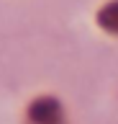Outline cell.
<instances>
[{
  "label": "cell",
  "mask_w": 118,
  "mask_h": 124,
  "mask_svg": "<svg viewBox=\"0 0 118 124\" xmlns=\"http://www.w3.org/2000/svg\"><path fill=\"white\" fill-rule=\"evenodd\" d=\"M31 122L36 124H56L59 122V106L51 98H41L31 106Z\"/></svg>",
  "instance_id": "1"
},
{
  "label": "cell",
  "mask_w": 118,
  "mask_h": 124,
  "mask_svg": "<svg viewBox=\"0 0 118 124\" xmlns=\"http://www.w3.org/2000/svg\"><path fill=\"white\" fill-rule=\"evenodd\" d=\"M100 18H103V26H108V29L118 31V3L108 5V8L100 13Z\"/></svg>",
  "instance_id": "2"
}]
</instances>
